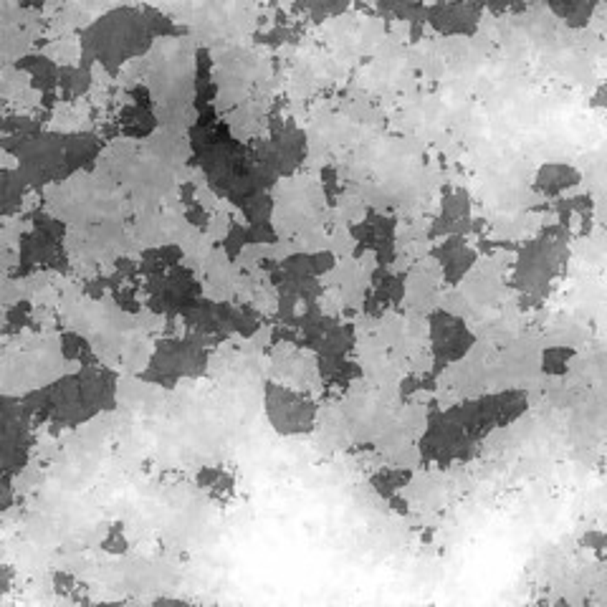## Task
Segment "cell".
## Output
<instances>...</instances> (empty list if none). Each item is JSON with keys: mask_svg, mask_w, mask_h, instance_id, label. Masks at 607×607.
Instances as JSON below:
<instances>
[{"mask_svg": "<svg viewBox=\"0 0 607 607\" xmlns=\"http://www.w3.org/2000/svg\"><path fill=\"white\" fill-rule=\"evenodd\" d=\"M354 248V238L347 233V228L344 226H337L332 233H329V251L339 258H347Z\"/></svg>", "mask_w": 607, "mask_h": 607, "instance_id": "obj_1", "label": "cell"}, {"mask_svg": "<svg viewBox=\"0 0 607 607\" xmlns=\"http://www.w3.org/2000/svg\"><path fill=\"white\" fill-rule=\"evenodd\" d=\"M205 233L211 235V241L213 243H218V241H226V235L231 233V215L228 213H211V223H208V228H205Z\"/></svg>", "mask_w": 607, "mask_h": 607, "instance_id": "obj_2", "label": "cell"}, {"mask_svg": "<svg viewBox=\"0 0 607 607\" xmlns=\"http://www.w3.org/2000/svg\"><path fill=\"white\" fill-rule=\"evenodd\" d=\"M195 200H198V205H200V208H205L208 213H215V211H218L220 198L213 193L208 185H200V187H195Z\"/></svg>", "mask_w": 607, "mask_h": 607, "instance_id": "obj_3", "label": "cell"}]
</instances>
